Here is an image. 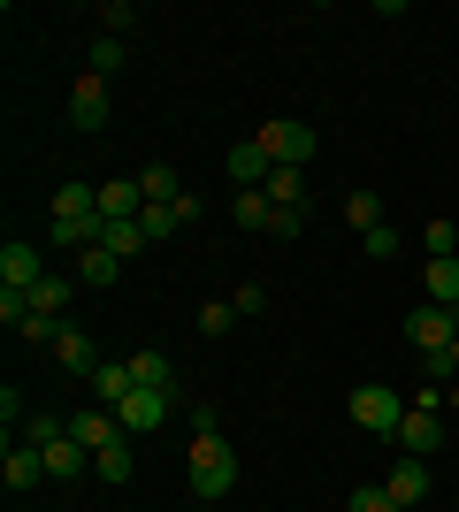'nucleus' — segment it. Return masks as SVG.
Listing matches in <instances>:
<instances>
[{
  "mask_svg": "<svg viewBox=\"0 0 459 512\" xmlns=\"http://www.w3.org/2000/svg\"><path fill=\"white\" fill-rule=\"evenodd\" d=\"M192 490H199V505H215V497H230L238 490V451L222 444V436H192Z\"/></svg>",
  "mask_w": 459,
  "mask_h": 512,
  "instance_id": "obj_1",
  "label": "nucleus"
},
{
  "mask_svg": "<svg viewBox=\"0 0 459 512\" xmlns=\"http://www.w3.org/2000/svg\"><path fill=\"white\" fill-rule=\"evenodd\" d=\"M261 146L276 169H306L314 153H322V138H314V123H299V115H276V123H261Z\"/></svg>",
  "mask_w": 459,
  "mask_h": 512,
  "instance_id": "obj_2",
  "label": "nucleus"
},
{
  "mask_svg": "<svg viewBox=\"0 0 459 512\" xmlns=\"http://www.w3.org/2000/svg\"><path fill=\"white\" fill-rule=\"evenodd\" d=\"M345 413H352V428H368V436H398L406 398H398V390H383V383H360V390L345 398Z\"/></svg>",
  "mask_w": 459,
  "mask_h": 512,
  "instance_id": "obj_3",
  "label": "nucleus"
},
{
  "mask_svg": "<svg viewBox=\"0 0 459 512\" xmlns=\"http://www.w3.org/2000/svg\"><path fill=\"white\" fill-rule=\"evenodd\" d=\"M406 337H414V352H444V344L459 337V314H452V306H429V299H421L414 314H406Z\"/></svg>",
  "mask_w": 459,
  "mask_h": 512,
  "instance_id": "obj_4",
  "label": "nucleus"
},
{
  "mask_svg": "<svg viewBox=\"0 0 459 512\" xmlns=\"http://www.w3.org/2000/svg\"><path fill=\"white\" fill-rule=\"evenodd\" d=\"M115 421H123V436H146V428H161L169 421V390H131V398H123V406H115Z\"/></svg>",
  "mask_w": 459,
  "mask_h": 512,
  "instance_id": "obj_5",
  "label": "nucleus"
},
{
  "mask_svg": "<svg viewBox=\"0 0 459 512\" xmlns=\"http://www.w3.org/2000/svg\"><path fill=\"white\" fill-rule=\"evenodd\" d=\"M69 436H77V444H85V451H108L115 436H123V421H115L108 406H92V398H85V406L69 413Z\"/></svg>",
  "mask_w": 459,
  "mask_h": 512,
  "instance_id": "obj_6",
  "label": "nucleus"
},
{
  "mask_svg": "<svg viewBox=\"0 0 459 512\" xmlns=\"http://www.w3.org/2000/svg\"><path fill=\"white\" fill-rule=\"evenodd\" d=\"M39 276H46L39 245H31V237H8V245H0V283H8V291H31Z\"/></svg>",
  "mask_w": 459,
  "mask_h": 512,
  "instance_id": "obj_7",
  "label": "nucleus"
},
{
  "mask_svg": "<svg viewBox=\"0 0 459 512\" xmlns=\"http://www.w3.org/2000/svg\"><path fill=\"white\" fill-rule=\"evenodd\" d=\"M85 390H92V406H108V413H115V406L138 390V383H131V360H100V367L85 375Z\"/></svg>",
  "mask_w": 459,
  "mask_h": 512,
  "instance_id": "obj_8",
  "label": "nucleus"
},
{
  "mask_svg": "<svg viewBox=\"0 0 459 512\" xmlns=\"http://www.w3.org/2000/svg\"><path fill=\"white\" fill-rule=\"evenodd\" d=\"M383 490H391L398 505H429V459H414V451H406V459L383 474Z\"/></svg>",
  "mask_w": 459,
  "mask_h": 512,
  "instance_id": "obj_9",
  "label": "nucleus"
},
{
  "mask_svg": "<svg viewBox=\"0 0 459 512\" xmlns=\"http://www.w3.org/2000/svg\"><path fill=\"white\" fill-rule=\"evenodd\" d=\"M268 169H276V161H268V146H261V138L230 146V184H238V192H261V184H268Z\"/></svg>",
  "mask_w": 459,
  "mask_h": 512,
  "instance_id": "obj_10",
  "label": "nucleus"
},
{
  "mask_svg": "<svg viewBox=\"0 0 459 512\" xmlns=\"http://www.w3.org/2000/svg\"><path fill=\"white\" fill-rule=\"evenodd\" d=\"M398 444L414 451V459H429V451L444 444V413H421V406H406V421H398Z\"/></svg>",
  "mask_w": 459,
  "mask_h": 512,
  "instance_id": "obj_11",
  "label": "nucleus"
},
{
  "mask_svg": "<svg viewBox=\"0 0 459 512\" xmlns=\"http://www.w3.org/2000/svg\"><path fill=\"white\" fill-rule=\"evenodd\" d=\"M69 123H77V130L108 123V85H100V77H77V92H69Z\"/></svg>",
  "mask_w": 459,
  "mask_h": 512,
  "instance_id": "obj_12",
  "label": "nucleus"
},
{
  "mask_svg": "<svg viewBox=\"0 0 459 512\" xmlns=\"http://www.w3.org/2000/svg\"><path fill=\"white\" fill-rule=\"evenodd\" d=\"M0 482H8V490H39V482H46V451L8 444V459H0Z\"/></svg>",
  "mask_w": 459,
  "mask_h": 512,
  "instance_id": "obj_13",
  "label": "nucleus"
},
{
  "mask_svg": "<svg viewBox=\"0 0 459 512\" xmlns=\"http://www.w3.org/2000/svg\"><path fill=\"white\" fill-rule=\"evenodd\" d=\"M54 360H62L69 375H92V367H100V352H92V329L62 321V337H54Z\"/></svg>",
  "mask_w": 459,
  "mask_h": 512,
  "instance_id": "obj_14",
  "label": "nucleus"
},
{
  "mask_svg": "<svg viewBox=\"0 0 459 512\" xmlns=\"http://www.w3.org/2000/svg\"><path fill=\"white\" fill-rule=\"evenodd\" d=\"M100 214H108V222H138V214H146L138 176H115V184H100Z\"/></svg>",
  "mask_w": 459,
  "mask_h": 512,
  "instance_id": "obj_15",
  "label": "nucleus"
},
{
  "mask_svg": "<svg viewBox=\"0 0 459 512\" xmlns=\"http://www.w3.org/2000/svg\"><path fill=\"white\" fill-rule=\"evenodd\" d=\"M421 299L459 314V260H429V268H421Z\"/></svg>",
  "mask_w": 459,
  "mask_h": 512,
  "instance_id": "obj_16",
  "label": "nucleus"
},
{
  "mask_svg": "<svg viewBox=\"0 0 459 512\" xmlns=\"http://www.w3.org/2000/svg\"><path fill=\"white\" fill-rule=\"evenodd\" d=\"M131 383L138 390H169L176 398V360L169 352H131Z\"/></svg>",
  "mask_w": 459,
  "mask_h": 512,
  "instance_id": "obj_17",
  "label": "nucleus"
},
{
  "mask_svg": "<svg viewBox=\"0 0 459 512\" xmlns=\"http://www.w3.org/2000/svg\"><path fill=\"white\" fill-rule=\"evenodd\" d=\"M31 314H46V321H69V276H54V268H46V276L31 283Z\"/></svg>",
  "mask_w": 459,
  "mask_h": 512,
  "instance_id": "obj_18",
  "label": "nucleus"
},
{
  "mask_svg": "<svg viewBox=\"0 0 459 512\" xmlns=\"http://www.w3.org/2000/svg\"><path fill=\"white\" fill-rule=\"evenodd\" d=\"M77 276H85V283H92V291H108V283H115V276H123V260H115V253H108V245H85V253H77Z\"/></svg>",
  "mask_w": 459,
  "mask_h": 512,
  "instance_id": "obj_19",
  "label": "nucleus"
},
{
  "mask_svg": "<svg viewBox=\"0 0 459 512\" xmlns=\"http://www.w3.org/2000/svg\"><path fill=\"white\" fill-rule=\"evenodd\" d=\"M138 192H146V207H169V199H184V184L169 161H153V169H138Z\"/></svg>",
  "mask_w": 459,
  "mask_h": 512,
  "instance_id": "obj_20",
  "label": "nucleus"
},
{
  "mask_svg": "<svg viewBox=\"0 0 459 512\" xmlns=\"http://www.w3.org/2000/svg\"><path fill=\"white\" fill-rule=\"evenodd\" d=\"M230 222H238V230H268V222H276V199L268 192H238L230 199Z\"/></svg>",
  "mask_w": 459,
  "mask_h": 512,
  "instance_id": "obj_21",
  "label": "nucleus"
},
{
  "mask_svg": "<svg viewBox=\"0 0 459 512\" xmlns=\"http://www.w3.org/2000/svg\"><path fill=\"white\" fill-rule=\"evenodd\" d=\"M92 467H100V482H115V490H123V482H131V436H115L108 451H92Z\"/></svg>",
  "mask_w": 459,
  "mask_h": 512,
  "instance_id": "obj_22",
  "label": "nucleus"
},
{
  "mask_svg": "<svg viewBox=\"0 0 459 512\" xmlns=\"http://www.w3.org/2000/svg\"><path fill=\"white\" fill-rule=\"evenodd\" d=\"M276 207H306V169H268V184H261Z\"/></svg>",
  "mask_w": 459,
  "mask_h": 512,
  "instance_id": "obj_23",
  "label": "nucleus"
},
{
  "mask_svg": "<svg viewBox=\"0 0 459 512\" xmlns=\"http://www.w3.org/2000/svg\"><path fill=\"white\" fill-rule=\"evenodd\" d=\"M123 69H131V46H123V39H92V77H100V85L123 77Z\"/></svg>",
  "mask_w": 459,
  "mask_h": 512,
  "instance_id": "obj_24",
  "label": "nucleus"
},
{
  "mask_svg": "<svg viewBox=\"0 0 459 512\" xmlns=\"http://www.w3.org/2000/svg\"><path fill=\"white\" fill-rule=\"evenodd\" d=\"M77 467H85V444H77V436H62V444H46V482H69Z\"/></svg>",
  "mask_w": 459,
  "mask_h": 512,
  "instance_id": "obj_25",
  "label": "nucleus"
},
{
  "mask_svg": "<svg viewBox=\"0 0 459 512\" xmlns=\"http://www.w3.org/2000/svg\"><path fill=\"white\" fill-rule=\"evenodd\" d=\"M100 245H108L115 260H138V253H146V230H138V222H108V230H100Z\"/></svg>",
  "mask_w": 459,
  "mask_h": 512,
  "instance_id": "obj_26",
  "label": "nucleus"
},
{
  "mask_svg": "<svg viewBox=\"0 0 459 512\" xmlns=\"http://www.w3.org/2000/svg\"><path fill=\"white\" fill-rule=\"evenodd\" d=\"M138 230H146V245H161V237L184 230V207H176V199H169V207H146V214H138Z\"/></svg>",
  "mask_w": 459,
  "mask_h": 512,
  "instance_id": "obj_27",
  "label": "nucleus"
},
{
  "mask_svg": "<svg viewBox=\"0 0 459 512\" xmlns=\"http://www.w3.org/2000/svg\"><path fill=\"white\" fill-rule=\"evenodd\" d=\"M62 436H69V421H62V413H31V421H23V444H31V451L62 444Z\"/></svg>",
  "mask_w": 459,
  "mask_h": 512,
  "instance_id": "obj_28",
  "label": "nucleus"
},
{
  "mask_svg": "<svg viewBox=\"0 0 459 512\" xmlns=\"http://www.w3.org/2000/svg\"><path fill=\"white\" fill-rule=\"evenodd\" d=\"M345 222H352L360 237H368V230H383V199H375V192H352V199H345Z\"/></svg>",
  "mask_w": 459,
  "mask_h": 512,
  "instance_id": "obj_29",
  "label": "nucleus"
},
{
  "mask_svg": "<svg viewBox=\"0 0 459 512\" xmlns=\"http://www.w3.org/2000/svg\"><path fill=\"white\" fill-rule=\"evenodd\" d=\"M345 512H398V497L383 490V482H360V490L345 497Z\"/></svg>",
  "mask_w": 459,
  "mask_h": 512,
  "instance_id": "obj_30",
  "label": "nucleus"
},
{
  "mask_svg": "<svg viewBox=\"0 0 459 512\" xmlns=\"http://www.w3.org/2000/svg\"><path fill=\"white\" fill-rule=\"evenodd\" d=\"M421 237H429V260H459V230L444 222V214H437V222H429Z\"/></svg>",
  "mask_w": 459,
  "mask_h": 512,
  "instance_id": "obj_31",
  "label": "nucleus"
},
{
  "mask_svg": "<svg viewBox=\"0 0 459 512\" xmlns=\"http://www.w3.org/2000/svg\"><path fill=\"white\" fill-rule=\"evenodd\" d=\"M222 329H238V306H230V299L199 306V337H222Z\"/></svg>",
  "mask_w": 459,
  "mask_h": 512,
  "instance_id": "obj_32",
  "label": "nucleus"
},
{
  "mask_svg": "<svg viewBox=\"0 0 459 512\" xmlns=\"http://www.w3.org/2000/svg\"><path fill=\"white\" fill-rule=\"evenodd\" d=\"M100 23H108V39H123V31L138 23V8H131V0H108V8H100Z\"/></svg>",
  "mask_w": 459,
  "mask_h": 512,
  "instance_id": "obj_33",
  "label": "nucleus"
},
{
  "mask_svg": "<svg viewBox=\"0 0 459 512\" xmlns=\"http://www.w3.org/2000/svg\"><path fill=\"white\" fill-rule=\"evenodd\" d=\"M230 306H238V321H245V314H261V306H268V291H261V283H238V291H230Z\"/></svg>",
  "mask_w": 459,
  "mask_h": 512,
  "instance_id": "obj_34",
  "label": "nucleus"
},
{
  "mask_svg": "<svg viewBox=\"0 0 459 512\" xmlns=\"http://www.w3.org/2000/svg\"><path fill=\"white\" fill-rule=\"evenodd\" d=\"M360 245H368L375 260H391V253H398V230H391V222H383V230H368V237H360Z\"/></svg>",
  "mask_w": 459,
  "mask_h": 512,
  "instance_id": "obj_35",
  "label": "nucleus"
},
{
  "mask_svg": "<svg viewBox=\"0 0 459 512\" xmlns=\"http://www.w3.org/2000/svg\"><path fill=\"white\" fill-rule=\"evenodd\" d=\"M306 230V214L299 207H276V222H268V237H299Z\"/></svg>",
  "mask_w": 459,
  "mask_h": 512,
  "instance_id": "obj_36",
  "label": "nucleus"
},
{
  "mask_svg": "<svg viewBox=\"0 0 459 512\" xmlns=\"http://www.w3.org/2000/svg\"><path fill=\"white\" fill-rule=\"evenodd\" d=\"M192 436H222V413L207 406V398H199V406H192Z\"/></svg>",
  "mask_w": 459,
  "mask_h": 512,
  "instance_id": "obj_37",
  "label": "nucleus"
},
{
  "mask_svg": "<svg viewBox=\"0 0 459 512\" xmlns=\"http://www.w3.org/2000/svg\"><path fill=\"white\" fill-rule=\"evenodd\" d=\"M444 406H452V413H459V383H452V390H444Z\"/></svg>",
  "mask_w": 459,
  "mask_h": 512,
  "instance_id": "obj_38",
  "label": "nucleus"
},
{
  "mask_svg": "<svg viewBox=\"0 0 459 512\" xmlns=\"http://www.w3.org/2000/svg\"><path fill=\"white\" fill-rule=\"evenodd\" d=\"M452 375H459V337H452Z\"/></svg>",
  "mask_w": 459,
  "mask_h": 512,
  "instance_id": "obj_39",
  "label": "nucleus"
},
{
  "mask_svg": "<svg viewBox=\"0 0 459 512\" xmlns=\"http://www.w3.org/2000/svg\"><path fill=\"white\" fill-rule=\"evenodd\" d=\"M398 512H421V505H398Z\"/></svg>",
  "mask_w": 459,
  "mask_h": 512,
  "instance_id": "obj_40",
  "label": "nucleus"
},
{
  "mask_svg": "<svg viewBox=\"0 0 459 512\" xmlns=\"http://www.w3.org/2000/svg\"><path fill=\"white\" fill-rule=\"evenodd\" d=\"M452 482H459V467H452Z\"/></svg>",
  "mask_w": 459,
  "mask_h": 512,
  "instance_id": "obj_41",
  "label": "nucleus"
}]
</instances>
